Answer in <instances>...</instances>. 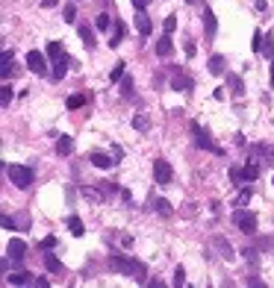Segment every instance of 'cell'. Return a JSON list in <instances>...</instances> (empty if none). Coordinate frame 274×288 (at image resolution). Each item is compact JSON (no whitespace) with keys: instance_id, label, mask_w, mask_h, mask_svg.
I'll list each match as a JSON object with an SVG mask.
<instances>
[{"instance_id":"6da1fadb","label":"cell","mask_w":274,"mask_h":288,"mask_svg":"<svg viewBox=\"0 0 274 288\" xmlns=\"http://www.w3.org/2000/svg\"><path fill=\"white\" fill-rule=\"evenodd\" d=\"M109 268H112L115 274L133 277V280H139V283H145V277H148L145 265H142V262H136L133 256H124V253H115V256H109Z\"/></svg>"},{"instance_id":"7a4b0ae2","label":"cell","mask_w":274,"mask_h":288,"mask_svg":"<svg viewBox=\"0 0 274 288\" xmlns=\"http://www.w3.org/2000/svg\"><path fill=\"white\" fill-rule=\"evenodd\" d=\"M6 174H9V180H12L18 188H30V185H32V171L24 168V165H9Z\"/></svg>"},{"instance_id":"3957f363","label":"cell","mask_w":274,"mask_h":288,"mask_svg":"<svg viewBox=\"0 0 274 288\" xmlns=\"http://www.w3.org/2000/svg\"><path fill=\"white\" fill-rule=\"evenodd\" d=\"M153 180H156V185H171L174 168H171L165 159H156V162H153Z\"/></svg>"},{"instance_id":"277c9868","label":"cell","mask_w":274,"mask_h":288,"mask_svg":"<svg viewBox=\"0 0 274 288\" xmlns=\"http://www.w3.org/2000/svg\"><path fill=\"white\" fill-rule=\"evenodd\" d=\"M233 224H236L242 233H257V215H254V212L236 209V212H233Z\"/></svg>"},{"instance_id":"5b68a950","label":"cell","mask_w":274,"mask_h":288,"mask_svg":"<svg viewBox=\"0 0 274 288\" xmlns=\"http://www.w3.org/2000/svg\"><path fill=\"white\" fill-rule=\"evenodd\" d=\"M192 132H195V144H198L201 150H210V153H221V147H218V144H215V141H213V138H210V135H207V132H204L201 127H198V124H192Z\"/></svg>"},{"instance_id":"8992f818","label":"cell","mask_w":274,"mask_h":288,"mask_svg":"<svg viewBox=\"0 0 274 288\" xmlns=\"http://www.w3.org/2000/svg\"><path fill=\"white\" fill-rule=\"evenodd\" d=\"M27 68L32 71V74H47V59H44V53H38V50H30L27 53Z\"/></svg>"},{"instance_id":"52a82bcc","label":"cell","mask_w":274,"mask_h":288,"mask_svg":"<svg viewBox=\"0 0 274 288\" xmlns=\"http://www.w3.org/2000/svg\"><path fill=\"white\" fill-rule=\"evenodd\" d=\"M24 250H27V244H24L21 238H12V241H9V247H6L9 259H15V262H21V259H24Z\"/></svg>"},{"instance_id":"ba28073f","label":"cell","mask_w":274,"mask_h":288,"mask_svg":"<svg viewBox=\"0 0 274 288\" xmlns=\"http://www.w3.org/2000/svg\"><path fill=\"white\" fill-rule=\"evenodd\" d=\"M136 29H139L142 35H151V29H153V24H151V18L145 15V9L136 12Z\"/></svg>"},{"instance_id":"9c48e42d","label":"cell","mask_w":274,"mask_h":288,"mask_svg":"<svg viewBox=\"0 0 274 288\" xmlns=\"http://www.w3.org/2000/svg\"><path fill=\"white\" fill-rule=\"evenodd\" d=\"M156 53L162 56V59H168L171 53H174V44H171V32H165L159 41H156Z\"/></svg>"},{"instance_id":"30bf717a","label":"cell","mask_w":274,"mask_h":288,"mask_svg":"<svg viewBox=\"0 0 274 288\" xmlns=\"http://www.w3.org/2000/svg\"><path fill=\"white\" fill-rule=\"evenodd\" d=\"M89 159H91V165H94V168H100V171H109V168L115 165V159H109L106 153H91Z\"/></svg>"},{"instance_id":"8fae6325","label":"cell","mask_w":274,"mask_h":288,"mask_svg":"<svg viewBox=\"0 0 274 288\" xmlns=\"http://www.w3.org/2000/svg\"><path fill=\"white\" fill-rule=\"evenodd\" d=\"M213 244H215V247L221 250V253H218L221 259H227V262H233V259H236V253H233V247H230V244H227V241H224L221 236H215V241H213Z\"/></svg>"},{"instance_id":"7c38bea8","label":"cell","mask_w":274,"mask_h":288,"mask_svg":"<svg viewBox=\"0 0 274 288\" xmlns=\"http://www.w3.org/2000/svg\"><path fill=\"white\" fill-rule=\"evenodd\" d=\"M6 283H12V286H27V283H35V280H32V274H27V271H15V274L6 277Z\"/></svg>"},{"instance_id":"4fadbf2b","label":"cell","mask_w":274,"mask_h":288,"mask_svg":"<svg viewBox=\"0 0 274 288\" xmlns=\"http://www.w3.org/2000/svg\"><path fill=\"white\" fill-rule=\"evenodd\" d=\"M53 65H56V68H53V77H56V79H62V77L68 74V65H74V62H71V59H65V56H59Z\"/></svg>"},{"instance_id":"5bb4252c","label":"cell","mask_w":274,"mask_h":288,"mask_svg":"<svg viewBox=\"0 0 274 288\" xmlns=\"http://www.w3.org/2000/svg\"><path fill=\"white\" fill-rule=\"evenodd\" d=\"M71 150H74V138H71V135H62V138L56 141V153H59V156H68Z\"/></svg>"},{"instance_id":"9a60e30c","label":"cell","mask_w":274,"mask_h":288,"mask_svg":"<svg viewBox=\"0 0 274 288\" xmlns=\"http://www.w3.org/2000/svg\"><path fill=\"white\" fill-rule=\"evenodd\" d=\"M204 26H207V32H210V35H215V29H218L215 15H213V9H207V6H204Z\"/></svg>"},{"instance_id":"2e32d148","label":"cell","mask_w":274,"mask_h":288,"mask_svg":"<svg viewBox=\"0 0 274 288\" xmlns=\"http://www.w3.org/2000/svg\"><path fill=\"white\" fill-rule=\"evenodd\" d=\"M124 35H127V26L118 21V24H115V32H112V38H109V47H118V44L124 41Z\"/></svg>"},{"instance_id":"e0dca14e","label":"cell","mask_w":274,"mask_h":288,"mask_svg":"<svg viewBox=\"0 0 274 288\" xmlns=\"http://www.w3.org/2000/svg\"><path fill=\"white\" fill-rule=\"evenodd\" d=\"M44 268H47L50 274H62V262H59L53 253H44Z\"/></svg>"},{"instance_id":"ac0fdd59","label":"cell","mask_w":274,"mask_h":288,"mask_svg":"<svg viewBox=\"0 0 274 288\" xmlns=\"http://www.w3.org/2000/svg\"><path fill=\"white\" fill-rule=\"evenodd\" d=\"M80 38H83V44H86V47H94V29H91L89 24H83V26H80Z\"/></svg>"},{"instance_id":"d6986e66","label":"cell","mask_w":274,"mask_h":288,"mask_svg":"<svg viewBox=\"0 0 274 288\" xmlns=\"http://www.w3.org/2000/svg\"><path fill=\"white\" fill-rule=\"evenodd\" d=\"M227 82H230V91H233L236 97H242V94H245V85H242V79H239L236 74H227Z\"/></svg>"},{"instance_id":"ffe728a7","label":"cell","mask_w":274,"mask_h":288,"mask_svg":"<svg viewBox=\"0 0 274 288\" xmlns=\"http://www.w3.org/2000/svg\"><path fill=\"white\" fill-rule=\"evenodd\" d=\"M210 74H215V77L224 74V56H213L210 59Z\"/></svg>"},{"instance_id":"44dd1931","label":"cell","mask_w":274,"mask_h":288,"mask_svg":"<svg viewBox=\"0 0 274 288\" xmlns=\"http://www.w3.org/2000/svg\"><path fill=\"white\" fill-rule=\"evenodd\" d=\"M171 88H174V91H186V88H192V79H189V77H174V79H171Z\"/></svg>"},{"instance_id":"7402d4cb","label":"cell","mask_w":274,"mask_h":288,"mask_svg":"<svg viewBox=\"0 0 274 288\" xmlns=\"http://www.w3.org/2000/svg\"><path fill=\"white\" fill-rule=\"evenodd\" d=\"M68 230H71V236H83V233H86V230H83V221H80L77 215L68 218Z\"/></svg>"},{"instance_id":"603a6c76","label":"cell","mask_w":274,"mask_h":288,"mask_svg":"<svg viewBox=\"0 0 274 288\" xmlns=\"http://www.w3.org/2000/svg\"><path fill=\"white\" fill-rule=\"evenodd\" d=\"M109 24H112V18L103 12V15H97V21H94V26L100 29V32H109Z\"/></svg>"},{"instance_id":"cb8c5ba5","label":"cell","mask_w":274,"mask_h":288,"mask_svg":"<svg viewBox=\"0 0 274 288\" xmlns=\"http://www.w3.org/2000/svg\"><path fill=\"white\" fill-rule=\"evenodd\" d=\"M251 153H263V156L274 159V147H272V144H254V147H251Z\"/></svg>"},{"instance_id":"d4e9b609","label":"cell","mask_w":274,"mask_h":288,"mask_svg":"<svg viewBox=\"0 0 274 288\" xmlns=\"http://www.w3.org/2000/svg\"><path fill=\"white\" fill-rule=\"evenodd\" d=\"M121 94L133 97V77H121Z\"/></svg>"},{"instance_id":"484cf974","label":"cell","mask_w":274,"mask_h":288,"mask_svg":"<svg viewBox=\"0 0 274 288\" xmlns=\"http://www.w3.org/2000/svg\"><path fill=\"white\" fill-rule=\"evenodd\" d=\"M0 103H3V106L12 103V85H6V82L0 85Z\"/></svg>"},{"instance_id":"4316f807","label":"cell","mask_w":274,"mask_h":288,"mask_svg":"<svg viewBox=\"0 0 274 288\" xmlns=\"http://www.w3.org/2000/svg\"><path fill=\"white\" fill-rule=\"evenodd\" d=\"M242 171H245V183H254V180L260 177V168L251 165V162H248V168H242Z\"/></svg>"},{"instance_id":"83f0119b","label":"cell","mask_w":274,"mask_h":288,"mask_svg":"<svg viewBox=\"0 0 274 288\" xmlns=\"http://www.w3.org/2000/svg\"><path fill=\"white\" fill-rule=\"evenodd\" d=\"M47 56H50V59H59V56H62V44H59V41H50V44H47Z\"/></svg>"},{"instance_id":"f1b7e54d","label":"cell","mask_w":274,"mask_h":288,"mask_svg":"<svg viewBox=\"0 0 274 288\" xmlns=\"http://www.w3.org/2000/svg\"><path fill=\"white\" fill-rule=\"evenodd\" d=\"M153 209H156L159 215H165V218L171 215V203H168V200H156V203H153Z\"/></svg>"},{"instance_id":"f546056e","label":"cell","mask_w":274,"mask_h":288,"mask_svg":"<svg viewBox=\"0 0 274 288\" xmlns=\"http://www.w3.org/2000/svg\"><path fill=\"white\" fill-rule=\"evenodd\" d=\"M162 29H165V32H174V29H177V15H168V18L162 21Z\"/></svg>"},{"instance_id":"4dcf8cb0","label":"cell","mask_w":274,"mask_h":288,"mask_svg":"<svg viewBox=\"0 0 274 288\" xmlns=\"http://www.w3.org/2000/svg\"><path fill=\"white\" fill-rule=\"evenodd\" d=\"M83 103H86V97H83V94H71V97H68V109H80Z\"/></svg>"},{"instance_id":"1f68e13d","label":"cell","mask_w":274,"mask_h":288,"mask_svg":"<svg viewBox=\"0 0 274 288\" xmlns=\"http://www.w3.org/2000/svg\"><path fill=\"white\" fill-rule=\"evenodd\" d=\"M230 180H233L236 185H242V183H245V171H242V168H230Z\"/></svg>"},{"instance_id":"d6a6232c","label":"cell","mask_w":274,"mask_h":288,"mask_svg":"<svg viewBox=\"0 0 274 288\" xmlns=\"http://www.w3.org/2000/svg\"><path fill=\"white\" fill-rule=\"evenodd\" d=\"M121 77H124V62H118V65L112 68V74H109V79H112V82H118Z\"/></svg>"},{"instance_id":"836d02e7","label":"cell","mask_w":274,"mask_h":288,"mask_svg":"<svg viewBox=\"0 0 274 288\" xmlns=\"http://www.w3.org/2000/svg\"><path fill=\"white\" fill-rule=\"evenodd\" d=\"M248 200H251V188H242L236 197V206H248Z\"/></svg>"},{"instance_id":"e575fe53","label":"cell","mask_w":274,"mask_h":288,"mask_svg":"<svg viewBox=\"0 0 274 288\" xmlns=\"http://www.w3.org/2000/svg\"><path fill=\"white\" fill-rule=\"evenodd\" d=\"M65 21H68V24H74V21H77V9H74V3H68V6H65Z\"/></svg>"},{"instance_id":"d590c367","label":"cell","mask_w":274,"mask_h":288,"mask_svg":"<svg viewBox=\"0 0 274 288\" xmlns=\"http://www.w3.org/2000/svg\"><path fill=\"white\" fill-rule=\"evenodd\" d=\"M266 47V38H263V32H254V53H260Z\"/></svg>"},{"instance_id":"8d00e7d4","label":"cell","mask_w":274,"mask_h":288,"mask_svg":"<svg viewBox=\"0 0 274 288\" xmlns=\"http://www.w3.org/2000/svg\"><path fill=\"white\" fill-rule=\"evenodd\" d=\"M133 127L145 132V130H148V118H142V115H139V118H133Z\"/></svg>"},{"instance_id":"74e56055","label":"cell","mask_w":274,"mask_h":288,"mask_svg":"<svg viewBox=\"0 0 274 288\" xmlns=\"http://www.w3.org/2000/svg\"><path fill=\"white\" fill-rule=\"evenodd\" d=\"M183 283H186V271L177 268V271H174V286H183Z\"/></svg>"},{"instance_id":"f35d334b","label":"cell","mask_w":274,"mask_h":288,"mask_svg":"<svg viewBox=\"0 0 274 288\" xmlns=\"http://www.w3.org/2000/svg\"><path fill=\"white\" fill-rule=\"evenodd\" d=\"M80 194H83V197H89V200H100V194H97L94 188H83Z\"/></svg>"},{"instance_id":"ab89813d","label":"cell","mask_w":274,"mask_h":288,"mask_svg":"<svg viewBox=\"0 0 274 288\" xmlns=\"http://www.w3.org/2000/svg\"><path fill=\"white\" fill-rule=\"evenodd\" d=\"M41 247H44V250H50V247H56V238H53V236H47V238L41 241Z\"/></svg>"},{"instance_id":"60d3db41","label":"cell","mask_w":274,"mask_h":288,"mask_svg":"<svg viewBox=\"0 0 274 288\" xmlns=\"http://www.w3.org/2000/svg\"><path fill=\"white\" fill-rule=\"evenodd\" d=\"M3 227H6V230H15V221H12L9 215H3Z\"/></svg>"},{"instance_id":"b9f144b4","label":"cell","mask_w":274,"mask_h":288,"mask_svg":"<svg viewBox=\"0 0 274 288\" xmlns=\"http://www.w3.org/2000/svg\"><path fill=\"white\" fill-rule=\"evenodd\" d=\"M148 3H151V0H133V6H136V9H145Z\"/></svg>"},{"instance_id":"7bdbcfd3","label":"cell","mask_w":274,"mask_h":288,"mask_svg":"<svg viewBox=\"0 0 274 288\" xmlns=\"http://www.w3.org/2000/svg\"><path fill=\"white\" fill-rule=\"evenodd\" d=\"M272 183H274V180H272Z\"/></svg>"}]
</instances>
